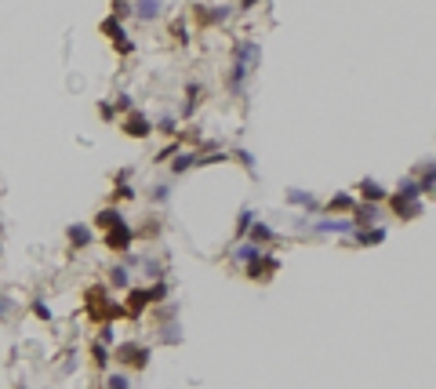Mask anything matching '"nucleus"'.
<instances>
[{
  "label": "nucleus",
  "mask_w": 436,
  "mask_h": 389,
  "mask_svg": "<svg viewBox=\"0 0 436 389\" xmlns=\"http://www.w3.org/2000/svg\"><path fill=\"white\" fill-rule=\"evenodd\" d=\"M259 62H262V44L259 41H240L237 51H233V66H229V73H226V92L243 95L248 76L259 70Z\"/></svg>",
  "instance_id": "f257e3e1"
},
{
  "label": "nucleus",
  "mask_w": 436,
  "mask_h": 389,
  "mask_svg": "<svg viewBox=\"0 0 436 389\" xmlns=\"http://www.w3.org/2000/svg\"><path fill=\"white\" fill-rule=\"evenodd\" d=\"M87 313H91L95 324H113V320L127 317V313H124V306H120V302H113L106 288H91V291H87Z\"/></svg>",
  "instance_id": "f03ea898"
},
{
  "label": "nucleus",
  "mask_w": 436,
  "mask_h": 389,
  "mask_svg": "<svg viewBox=\"0 0 436 389\" xmlns=\"http://www.w3.org/2000/svg\"><path fill=\"white\" fill-rule=\"evenodd\" d=\"M113 360L120 364V371H146L149 360H153V349L142 342H120L113 349Z\"/></svg>",
  "instance_id": "7ed1b4c3"
},
{
  "label": "nucleus",
  "mask_w": 436,
  "mask_h": 389,
  "mask_svg": "<svg viewBox=\"0 0 436 389\" xmlns=\"http://www.w3.org/2000/svg\"><path fill=\"white\" fill-rule=\"evenodd\" d=\"M135 237H138V233H135L131 226H127V222H120V226H113V229L102 233V244H106L109 251L127 255V251H131V244H135Z\"/></svg>",
  "instance_id": "20e7f679"
},
{
  "label": "nucleus",
  "mask_w": 436,
  "mask_h": 389,
  "mask_svg": "<svg viewBox=\"0 0 436 389\" xmlns=\"http://www.w3.org/2000/svg\"><path fill=\"white\" fill-rule=\"evenodd\" d=\"M273 273H280V258H273V255H259L254 262H248L243 266V277L248 280H259V284H265V280H273Z\"/></svg>",
  "instance_id": "39448f33"
},
{
  "label": "nucleus",
  "mask_w": 436,
  "mask_h": 389,
  "mask_svg": "<svg viewBox=\"0 0 436 389\" xmlns=\"http://www.w3.org/2000/svg\"><path fill=\"white\" fill-rule=\"evenodd\" d=\"M120 132L127 135V138H149L153 135V120L146 113H138V109H131L124 116V124H120Z\"/></svg>",
  "instance_id": "423d86ee"
},
{
  "label": "nucleus",
  "mask_w": 436,
  "mask_h": 389,
  "mask_svg": "<svg viewBox=\"0 0 436 389\" xmlns=\"http://www.w3.org/2000/svg\"><path fill=\"white\" fill-rule=\"evenodd\" d=\"M124 19H117V15H109V19H102V25L98 30L106 33V36H113V48L120 51V55H127V51H135V44L127 41V33H124V25H120Z\"/></svg>",
  "instance_id": "0eeeda50"
},
{
  "label": "nucleus",
  "mask_w": 436,
  "mask_h": 389,
  "mask_svg": "<svg viewBox=\"0 0 436 389\" xmlns=\"http://www.w3.org/2000/svg\"><path fill=\"white\" fill-rule=\"evenodd\" d=\"M386 204H389V211H393L396 218H404V222H411V218L426 215V207H422V200H407V197H396V193H389V197H386Z\"/></svg>",
  "instance_id": "6e6552de"
},
{
  "label": "nucleus",
  "mask_w": 436,
  "mask_h": 389,
  "mask_svg": "<svg viewBox=\"0 0 436 389\" xmlns=\"http://www.w3.org/2000/svg\"><path fill=\"white\" fill-rule=\"evenodd\" d=\"M153 306V298H149V288H127V298H124V313L138 320L146 313V309Z\"/></svg>",
  "instance_id": "1a4fd4ad"
},
{
  "label": "nucleus",
  "mask_w": 436,
  "mask_h": 389,
  "mask_svg": "<svg viewBox=\"0 0 436 389\" xmlns=\"http://www.w3.org/2000/svg\"><path fill=\"white\" fill-rule=\"evenodd\" d=\"M160 11H164V0H131V15H127V19H135V22H157Z\"/></svg>",
  "instance_id": "9d476101"
},
{
  "label": "nucleus",
  "mask_w": 436,
  "mask_h": 389,
  "mask_svg": "<svg viewBox=\"0 0 436 389\" xmlns=\"http://www.w3.org/2000/svg\"><path fill=\"white\" fill-rule=\"evenodd\" d=\"M66 237H69V248H73V251H84V248H91V244H95V226L73 222V226L66 229Z\"/></svg>",
  "instance_id": "9b49d317"
},
{
  "label": "nucleus",
  "mask_w": 436,
  "mask_h": 389,
  "mask_svg": "<svg viewBox=\"0 0 436 389\" xmlns=\"http://www.w3.org/2000/svg\"><path fill=\"white\" fill-rule=\"evenodd\" d=\"M248 240H251V244H259V248L265 251V248H273V240L280 244V233L269 226V222H259V218H254V226L248 229Z\"/></svg>",
  "instance_id": "f8f14e48"
},
{
  "label": "nucleus",
  "mask_w": 436,
  "mask_h": 389,
  "mask_svg": "<svg viewBox=\"0 0 436 389\" xmlns=\"http://www.w3.org/2000/svg\"><path fill=\"white\" fill-rule=\"evenodd\" d=\"M382 218V207L378 204H356L353 207V226L356 229H371Z\"/></svg>",
  "instance_id": "ddd939ff"
},
{
  "label": "nucleus",
  "mask_w": 436,
  "mask_h": 389,
  "mask_svg": "<svg viewBox=\"0 0 436 389\" xmlns=\"http://www.w3.org/2000/svg\"><path fill=\"white\" fill-rule=\"evenodd\" d=\"M356 189H360V197H364V204H386V197H389V189H386V186H382V182H378V178H364V182H360V186H356Z\"/></svg>",
  "instance_id": "4468645a"
},
{
  "label": "nucleus",
  "mask_w": 436,
  "mask_h": 389,
  "mask_svg": "<svg viewBox=\"0 0 436 389\" xmlns=\"http://www.w3.org/2000/svg\"><path fill=\"white\" fill-rule=\"evenodd\" d=\"M287 204L291 207H302V211H309V218L313 215H320V204H316V197H313V193H302V189H287Z\"/></svg>",
  "instance_id": "2eb2a0df"
},
{
  "label": "nucleus",
  "mask_w": 436,
  "mask_h": 389,
  "mask_svg": "<svg viewBox=\"0 0 436 389\" xmlns=\"http://www.w3.org/2000/svg\"><path fill=\"white\" fill-rule=\"evenodd\" d=\"M229 15H233V8H226V4H218V8H197V19L204 25H222V22H229Z\"/></svg>",
  "instance_id": "dca6fc26"
},
{
  "label": "nucleus",
  "mask_w": 436,
  "mask_h": 389,
  "mask_svg": "<svg viewBox=\"0 0 436 389\" xmlns=\"http://www.w3.org/2000/svg\"><path fill=\"white\" fill-rule=\"evenodd\" d=\"M349 237H353L356 244H364V248H375V244H382V240H386V226H371V229H353Z\"/></svg>",
  "instance_id": "f3484780"
},
{
  "label": "nucleus",
  "mask_w": 436,
  "mask_h": 389,
  "mask_svg": "<svg viewBox=\"0 0 436 389\" xmlns=\"http://www.w3.org/2000/svg\"><path fill=\"white\" fill-rule=\"evenodd\" d=\"M356 207V200H353V193H335V197L327 200V207H324V215H345V211H353Z\"/></svg>",
  "instance_id": "a211bd4d"
},
{
  "label": "nucleus",
  "mask_w": 436,
  "mask_h": 389,
  "mask_svg": "<svg viewBox=\"0 0 436 389\" xmlns=\"http://www.w3.org/2000/svg\"><path fill=\"white\" fill-rule=\"evenodd\" d=\"M259 255H262V248H259V244H251V240H237V244H233V258H237L240 266L254 262Z\"/></svg>",
  "instance_id": "6ab92c4d"
},
{
  "label": "nucleus",
  "mask_w": 436,
  "mask_h": 389,
  "mask_svg": "<svg viewBox=\"0 0 436 389\" xmlns=\"http://www.w3.org/2000/svg\"><path fill=\"white\" fill-rule=\"evenodd\" d=\"M124 222V215H120V207H102V211L95 215V226L106 233V229H113V226H120Z\"/></svg>",
  "instance_id": "aec40b11"
},
{
  "label": "nucleus",
  "mask_w": 436,
  "mask_h": 389,
  "mask_svg": "<svg viewBox=\"0 0 436 389\" xmlns=\"http://www.w3.org/2000/svg\"><path fill=\"white\" fill-rule=\"evenodd\" d=\"M193 167H197V149H178V157L171 160V171L186 175V171H193Z\"/></svg>",
  "instance_id": "412c9836"
},
{
  "label": "nucleus",
  "mask_w": 436,
  "mask_h": 389,
  "mask_svg": "<svg viewBox=\"0 0 436 389\" xmlns=\"http://www.w3.org/2000/svg\"><path fill=\"white\" fill-rule=\"evenodd\" d=\"M200 98H204V84H189L186 87V106H182V116H193L197 106H200Z\"/></svg>",
  "instance_id": "4be33fe9"
},
{
  "label": "nucleus",
  "mask_w": 436,
  "mask_h": 389,
  "mask_svg": "<svg viewBox=\"0 0 436 389\" xmlns=\"http://www.w3.org/2000/svg\"><path fill=\"white\" fill-rule=\"evenodd\" d=\"M91 364H95L98 371H106V368L113 364V353H109V346H102L98 339H95V346H91Z\"/></svg>",
  "instance_id": "5701e85b"
},
{
  "label": "nucleus",
  "mask_w": 436,
  "mask_h": 389,
  "mask_svg": "<svg viewBox=\"0 0 436 389\" xmlns=\"http://www.w3.org/2000/svg\"><path fill=\"white\" fill-rule=\"evenodd\" d=\"M109 284H113V288H124V291H127V288H131V269H127L124 262L113 266V269H109Z\"/></svg>",
  "instance_id": "b1692460"
},
{
  "label": "nucleus",
  "mask_w": 436,
  "mask_h": 389,
  "mask_svg": "<svg viewBox=\"0 0 436 389\" xmlns=\"http://www.w3.org/2000/svg\"><path fill=\"white\" fill-rule=\"evenodd\" d=\"M393 193H396V197H407V200H422L418 178H400V186H396Z\"/></svg>",
  "instance_id": "393cba45"
},
{
  "label": "nucleus",
  "mask_w": 436,
  "mask_h": 389,
  "mask_svg": "<svg viewBox=\"0 0 436 389\" xmlns=\"http://www.w3.org/2000/svg\"><path fill=\"white\" fill-rule=\"evenodd\" d=\"M153 132H160V135H168V138H178V116L171 113H164L157 124H153Z\"/></svg>",
  "instance_id": "a878e982"
},
{
  "label": "nucleus",
  "mask_w": 436,
  "mask_h": 389,
  "mask_svg": "<svg viewBox=\"0 0 436 389\" xmlns=\"http://www.w3.org/2000/svg\"><path fill=\"white\" fill-rule=\"evenodd\" d=\"M254 218H259V215H254L251 207H240V218H237V240L248 237V229L254 226Z\"/></svg>",
  "instance_id": "bb28decb"
},
{
  "label": "nucleus",
  "mask_w": 436,
  "mask_h": 389,
  "mask_svg": "<svg viewBox=\"0 0 436 389\" xmlns=\"http://www.w3.org/2000/svg\"><path fill=\"white\" fill-rule=\"evenodd\" d=\"M106 389H131V375L127 371H109L106 375Z\"/></svg>",
  "instance_id": "cd10ccee"
},
{
  "label": "nucleus",
  "mask_w": 436,
  "mask_h": 389,
  "mask_svg": "<svg viewBox=\"0 0 436 389\" xmlns=\"http://www.w3.org/2000/svg\"><path fill=\"white\" fill-rule=\"evenodd\" d=\"M178 149H182V142L175 138V142H168V146H164L160 153H153V160H157V164H168V160H175V157H178Z\"/></svg>",
  "instance_id": "c85d7f7f"
},
{
  "label": "nucleus",
  "mask_w": 436,
  "mask_h": 389,
  "mask_svg": "<svg viewBox=\"0 0 436 389\" xmlns=\"http://www.w3.org/2000/svg\"><path fill=\"white\" fill-rule=\"evenodd\" d=\"M98 342L113 346V342H117V328H113V324H98Z\"/></svg>",
  "instance_id": "c756f323"
},
{
  "label": "nucleus",
  "mask_w": 436,
  "mask_h": 389,
  "mask_svg": "<svg viewBox=\"0 0 436 389\" xmlns=\"http://www.w3.org/2000/svg\"><path fill=\"white\" fill-rule=\"evenodd\" d=\"M153 200H157V204H168V200H171V182H157V186H153Z\"/></svg>",
  "instance_id": "7c9ffc66"
},
{
  "label": "nucleus",
  "mask_w": 436,
  "mask_h": 389,
  "mask_svg": "<svg viewBox=\"0 0 436 389\" xmlns=\"http://www.w3.org/2000/svg\"><path fill=\"white\" fill-rule=\"evenodd\" d=\"M33 317L36 320H51V306L44 302V298H36V302H33Z\"/></svg>",
  "instance_id": "2f4dec72"
},
{
  "label": "nucleus",
  "mask_w": 436,
  "mask_h": 389,
  "mask_svg": "<svg viewBox=\"0 0 436 389\" xmlns=\"http://www.w3.org/2000/svg\"><path fill=\"white\" fill-rule=\"evenodd\" d=\"M171 36H175L178 44H186V19H175L171 22Z\"/></svg>",
  "instance_id": "473e14b6"
},
{
  "label": "nucleus",
  "mask_w": 436,
  "mask_h": 389,
  "mask_svg": "<svg viewBox=\"0 0 436 389\" xmlns=\"http://www.w3.org/2000/svg\"><path fill=\"white\" fill-rule=\"evenodd\" d=\"M233 157H237V160H240L243 167H251V171H254V153H248V149H237Z\"/></svg>",
  "instance_id": "72a5a7b5"
},
{
  "label": "nucleus",
  "mask_w": 436,
  "mask_h": 389,
  "mask_svg": "<svg viewBox=\"0 0 436 389\" xmlns=\"http://www.w3.org/2000/svg\"><path fill=\"white\" fill-rule=\"evenodd\" d=\"M98 116H102V120H113V116H117V109H113L109 102H98Z\"/></svg>",
  "instance_id": "f704fd0d"
},
{
  "label": "nucleus",
  "mask_w": 436,
  "mask_h": 389,
  "mask_svg": "<svg viewBox=\"0 0 436 389\" xmlns=\"http://www.w3.org/2000/svg\"><path fill=\"white\" fill-rule=\"evenodd\" d=\"M117 200H135V186H117Z\"/></svg>",
  "instance_id": "c9c22d12"
},
{
  "label": "nucleus",
  "mask_w": 436,
  "mask_h": 389,
  "mask_svg": "<svg viewBox=\"0 0 436 389\" xmlns=\"http://www.w3.org/2000/svg\"><path fill=\"white\" fill-rule=\"evenodd\" d=\"M8 317H11V298L0 295V320H8Z\"/></svg>",
  "instance_id": "e433bc0d"
},
{
  "label": "nucleus",
  "mask_w": 436,
  "mask_h": 389,
  "mask_svg": "<svg viewBox=\"0 0 436 389\" xmlns=\"http://www.w3.org/2000/svg\"><path fill=\"white\" fill-rule=\"evenodd\" d=\"M117 106H120V109H127V113H131V109H135V102H131V95H127V92H124V95H120V102H117Z\"/></svg>",
  "instance_id": "4c0bfd02"
},
{
  "label": "nucleus",
  "mask_w": 436,
  "mask_h": 389,
  "mask_svg": "<svg viewBox=\"0 0 436 389\" xmlns=\"http://www.w3.org/2000/svg\"><path fill=\"white\" fill-rule=\"evenodd\" d=\"M254 4H259V0H240V4H237V11H251Z\"/></svg>",
  "instance_id": "58836bf2"
}]
</instances>
